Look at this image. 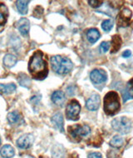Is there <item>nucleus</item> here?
Listing matches in <instances>:
<instances>
[{
  "instance_id": "f257e3e1",
  "label": "nucleus",
  "mask_w": 133,
  "mask_h": 158,
  "mask_svg": "<svg viewBox=\"0 0 133 158\" xmlns=\"http://www.w3.org/2000/svg\"><path fill=\"white\" fill-rule=\"evenodd\" d=\"M28 70L33 77L38 80L44 79L48 76V63L44 59V54L41 51H37L30 57Z\"/></svg>"
},
{
  "instance_id": "f03ea898",
  "label": "nucleus",
  "mask_w": 133,
  "mask_h": 158,
  "mask_svg": "<svg viewBox=\"0 0 133 158\" xmlns=\"http://www.w3.org/2000/svg\"><path fill=\"white\" fill-rule=\"evenodd\" d=\"M51 66L52 70L60 75H65L72 71L73 64L68 57L56 55L51 57Z\"/></svg>"
},
{
  "instance_id": "7ed1b4c3",
  "label": "nucleus",
  "mask_w": 133,
  "mask_h": 158,
  "mask_svg": "<svg viewBox=\"0 0 133 158\" xmlns=\"http://www.w3.org/2000/svg\"><path fill=\"white\" fill-rule=\"evenodd\" d=\"M119 96L116 92H109L106 94L103 100V109L106 115L113 116L120 110Z\"/></svg>"
},
{
  "instance_id": "20e7f679",
  "label": "nucleus",
  "mask_w": 133,
  "mask_h": 158,
  "mask_svg": "<svg viewBox=\"0 0 133 158\" xmlns=\"http://www.w3.org/2000/svg\"><path fill=\"white\" fill-rule=\"evenodd\" d=\"M111 127L119 133L127 134L131 129V123L127 117H120L112 120Z\"/></svg>"
},
{
  "instance_id": "39448f33",
  "label": "nucleus",
  "mask_w": 133,
  "mask_h": 158,
  "mask_svg": "<svg viewBox=\"0 0 133 158\" xmlns=\"http://www.w3.org/2000/svg\"><path fill=\"white\" fill-rule=\"evenodd\" d=\"M68 131L74 139L79 141L83 136L89 135L91 132V128L87 125H75L69 127Z\"/></svg>"
},
{
  "instance_id": "423d86ee",
  "label": "nucleus",
  "mask_w": 133,
  "mask_h": 158,
  "mask_svg": "<svg viewBox=\"0 0 133 158\" xmlns=\"http://www.w3.org/2000/svg\"><path fill=\"white\" fill-rule=\"evenodd\" d=\"M80 111H81V106L78 102L76 100H72L68 104L66 108V116L69 120H78Z\"/></svg>"
},
{
  "instance_id": "0eeeda50",
  "label": "nucleus",
  "mask_w": 133,
  "mask_h": 158,
  "mask_svg": "<svg viewBox=\"0 0 133 158\" xmlns=\"http://www.w3.org/2000/svg\"><path fill=\"white\" fill-rule=\"evenodd\" d=\"M131 11L128 8H122L120 11L119 14L117 18V27H125L130 25L131 18Z\"/></svg>"
},
{
  "instance_id": "6e6552de",
  "label": "nucleus",
  "mask_w": 133,
  "mask_h": 158,
  "mask_svg": "<svg viewBox=\"0 0 133 158\" xmlns=\"http://www.w3.org/2000/svg\"><path fill=\"white\" fill-rule=\"evenodd\" d=\"M90 78L93 84H101L106 82L107 75L102 69H94L90 74Z\"/></svg>"
},
{
  "instance_id": "1a4fd4ad",
  "label": "nucleus",
  "mask_w": 133,
  "mask_h": 158,
  "mask_svg": "<svg viewBox=\"0 0 133 158\" xmlns=\"http://www.w3.org/2000/svg\"><path fill=\"white\" fill-rule=\"evenodd\" d=\"M34 142V137L32 134H24L17 140V146L21 149L29 148Z\"/></svg>"
},
{
  "instance_id": "9d476101",
  "label": "nucleus",
  "mask_w": 133,
  "mask_h": 158,
  "mask_svg": "<svg viewBox=\"0 0 133 158\" xmlns=\"http://www.w3.org/2000/svg\"><path fill=\"white\" fill-rule=\"evenodd\" d=\"M100 96L98 94H93L87 101L86 106L90 111H97L100 106Z\"/></svg>"
},
{
  "instance_id": "9b49d317",
  "label": "nucleus",
  "mask_w": 133,
  "mask_h": 158,
  "mask_svg": "<svg viewBox=\"0 0 133 158\" xmlns=\"http://www.w3.org/2000/svg\"><path fill=\"white\" fill-rule=\"evenodd\" d=\"M17 27L22 35L27 36L30 27L29 21L27 19H21L17 23Z\"/></svg>"
},
{
  "instance_id": "f8f14e48",
  "label": "nucleus",
  "mask_w": 133,
  "mask_h": 158,
  "mask_svg": "<svg viewBox=\"0 0 133 158\" xmlns=\"http://www.w3.org/2000/svg\"><path fill=\"white\" fill-rule=\"evenodd\" d=\"M51 98H52V102L58 106H62L66 100L65 94L62 91H55L52 94Z\"/></svg>"
},
{
  "instance_id": "ddd939ff",
  "label": "nucleus",
  "mask_w": 133,
  "mask_h": 158,
  "mask_svg": "<svg viewBox=\"0 0 133 158\" xmlns=\"http://www.w3.org/2000/svg\"><path fill=\"white\" fill-rule=\"evenodd\" d=\"M52 123H53L55 127L58 129L60 131H64V128H63V117L62 113H60V112L55 113L52 117Z\"/></svg>"
},
{
  "instance_id": "4468645a",
  "label": "nucleus",
  "mask_w": 133,
  "mask_h": 158,
  "mask_svg": "<svg viewBox=\"0 0 133 158\" xmlns=\"http://www.w3.org/2000/svg\"><path fill=\"white\" fill-rule=\"evenodd\" d=\"M52 158H64L65 157V150L64 147L60 144H56L52 149Z\"/></svg>"
},
{
  "instance_id": "2eb2a0df",
  "label": "nucleus",
  "mask_w": 133,
  "mask_h": 158,
  "mask_svg": "<svg viewBox=\"0 0 133 158\" xmlns=\"http://www.w3.org/2000/svg\"><path fill=\"white\" fill-rule=\"evenodd\" d=\"M111 53H115L117 52L120 49L121 46L122 44V38L119 35H114L112 37L111 39Z\"/></svg>"
},
{
  "instance_id": "dca6fc26",
  "label": "nucleus",
  "mask_w": 133,
  "mask_h": 158,
  "mask_svg": "<svg viewBox=\"0 0 133 158\" xmlns=\"http://www.w3.org/2000/svg\"><path fill=\"white\" fill-rule=\"evenodd\" d=\"M100 33L97 28H91L87 31V40L91 43V44H95L96 42L98 41L100 38Z\"/></svg>"
},
{
  "instance_id": "f3484780",
  "label": "nucleus",
  "mask_w": 133,
  "mask_h": 158,
  "mask_svg": "<svg viewBox=\"0 0 133 158\" xmlns=\"http://www.w3.org/2000/svg\"><path fill=\"white\" fill-rule=\"evenodd\" d=\"M0 154L4 158H12L15 155V151L14 147L10 145H5L2 147V149L0 151Z\"/></svg>"
},
{
  "instance_id": "a211bd4d",
  "label": "nucleus",
  "mask_w": 133,
  "mask_h": 158,
  "mask_svg": "<svg viewBox=\"0 0 133 158\" xmlns=\"http://www.w3.org/2000/svg\"><path fill=\"white\" fill-rule=\"evenodd\" d=\"M8 17V9L4 3H0V25L5 24Z\"/></svg>"
},
{
  "instance_id": "6ab92c4d",
  "label": "nucleus",
  "mask_w": 133,
  "mask_h": 158,
  "mask_svg": "<svg viewBox=\"0 0 133 158\" xmlns=\"http://www.w3.org/2000/svg\"><path fill=\"white\" fill-rule=\"evenodd\" d=\"M17 63V57L13 54H7L3 57V64L7 68H12Z\"/></svg>"
},
{
  "instance_id": "aec40b11",
  "label": "nucleus",
  "mask_w": 133,
  "mask_h": 158,
  "mask_svg": "<svg viewBox=\"0 0 133 158\" xmlns=\"http://www.w3.org/2000/svg\"><path fill=\"white\" fill-rule=\"evenodd\" d=\"M16 90V86L14 83L9 84H2L0 83V92L5 94H10Z\"/></svg>"
},
{
  "instance_id": "412c9836",
  "label": "nucleus",
  "mask_w": 133,
  "mask_h": 158,
  "mask_svg": "<svg viewBox=\"0 0 133 158\" xmlns=\"http://www.w3.org/2000/svg\"><path fill=\"white\" fill-rule=\"evenodd\" d=\"M29 3V1H16V6L18 10L21 14L24 15L27 13V5Z\"/></svg>"
},
{
  "instance_id": "4be33fe9",
  "label": "nucleus",
  "mask_w": 133,
  "mask_h": 158,
  "mask_svg": "<svg viewBox=\"0 0 133 158\" xmlns=\"http://www.w3.org/2000/svg\"><path fill=\"white\" fill-rule=\"evenodd\" d=\"M124 144V140L120 136H115L110 141V146L114 148H120Z\"/></svg>"
},
{
  "instance_id": "5701e85b",
  "label": "nucleus",
  "mask_w": 133,
  "mask_h": 158,
  "mask_svg": "<svg viewBox=\"0 0 133 158\" xmlns=\"http://www.w3.org/2000/svg\"><path fill=\"white\" fill-rule=\"evenodd\" d=\"M18 81H19V84L23 86L24 87H29L31 86V80L28 77L27 75L23 73L20 74L19 76V78H18Z\"/></svg>"
},
{
  "instance_id": "b1692460",
  "label": "nucleus",
  "mask_w": 133,
  "mask_h": 158,
  "mask_svg": "<svg viewBox=\"0 0 133 158\" xmlns=\"http://www.w3.org/2000/svg\"><path fill=\"white\" fill-rule=\"evenodd\" d=\"M7 118L10 124H15V123H19V121L21 118V116L18 112H12L8 113Z\"/></svg>"
},
{
  "instance_id": "393cba45",
  "label": "nucleus",
  "mask_w": 133,
  "mask_h": 158,
  "mask_svg": "<svg viewBox=\"0 0 133 158\" xmlns=\"http://www.w3.org/2000/svg\"><path fill=\"white\" fill-rule=\"evenodd\" d=\"M113 27V21L111 19H106L104 20L102 23V28L103 29L105 32H109Z\"/></svg>"
},
{
  "instance_id": "a878e982",
  "label": "nucleus",
  "mask_w": 133,
  "mask_h": 158,
  "mask_svg": "<svg viewBox=\"0 0 133 158\" xmlns=\"http://www.w3.org/2000/svg\"><path fill=\"white\" fill-rule=\"evenodd\" d=\"M110 48V43L109 42H102L100 45V52H106Z\"/></svg>"
},
{
  "instance_id": "bb28decb",
  "label": "nucleus",
  "mask_w": 133,
  "mask_h": 158,
  "mask_svg": "<svg viewBox=\"0 0 133 158\" xmlns=\"http://www.w3.org/2000/svg\"><path fill=\"white\" fill-rule=\"evenodd\" d=\"M88 3H89V5L91 7H93V8H99L103 2L102 1H99V0H91V1H88Z\"/></svg>"
},
{
  "instance_id": "cd10ccee",
  "label": "nucleus",
  "mask_w": 133,
  "mask_h": 158,
  "mask_svg": "<svg viewBox=\"0 0 133 158\" xmlns=\"http://www.w3.org/2000/svg\"><path fill=\"white\" fill-rule=\"evenodd\" d=\"M88 158H102L100 152H92L88 155Z\"/></svg>"
},
{
  "instance_id": "c85d7f7f",
  "label": "nucleus",
  "mask_w": 133,
  "mask_h": 158,
  "mask_svg": "<svg viewBox=\"0 0 133 158\" xmlns=\"http://www.w3.org/2000/svg\"><path fill=\"white\" fill-rule=\"evenodd\" d=\"M127 89H129L131 92H132L133 93V77L131 79L129 82H128L127 87Z\"/></svg>"
},
{
  "instance_id": "c756f323",
  "label": "nucleus",
  "mask_w": 133,
  "mask_h": 158,
  "mask_svg": "<svg viewBox=\"0 0 133 158\" xmlns=\"http://www.w3.org/2000/svg\"><path fill=\"white\" fill-rule=\"evenodd\" d=\"M131 55V52L130 50H126V51H124V52L122 53V57H129Z\"/></svg>"
},
{
  "instance_id": "7c9ffc66",
  "label": "nucleus",
  "mask_w": 133,
  "mask_h": 158,
  "mask_svg": "<svg viewBox=\"0 0 133 158\" xmlns=\"http://www.w3.org/2000/svg\"><path fill=\"white\" fill-rule=\"evenodd\" d=\"M0 143H1V138H0Z\"/></svg>"
}]
</instances>
